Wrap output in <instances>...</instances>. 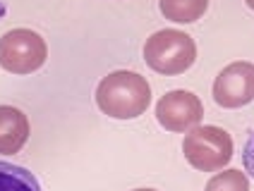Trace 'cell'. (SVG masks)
<instances>
[{"label": "cell", "mask_w": 254, "mask_h": 191, "mask_svg": "<svg viewBox=\"0 0 254 191\" xmlns=\"http://www.w3.org/2000/svg\"><path fill=\"white\" fill-rule=\"evenodd\" d=\"M151 103V86L146 77L129 69H118L103 77L96 86V105L113 120H137Z\"/></svg>", "instance_id": "1"}, {"label": "cell", "mask_w": 254, "mask_h": 191, "mask_svg": "<svg viewBox=\"0 0 254 191\" xmlns=\"http://www.w3.org/2000/svg\"><path fill=\"white\" fill-rule=\"evenodd\" d=\"M197 60V43L180 29H161L144 43V62L163 77L185 74Z\"/></svg>", "instance_id": "2"}, {"label": "cell", "mask_w": 254, "mask_h": 191, "mask_svg": "<svg viewBox=\"0 0 254 191\" xmlns=\"http://www.w3.org/2000/svg\"><path fill=\"white\" fill-rule=\"evenodd\" d=\"M183 153L199 172H221L233 160V139L216 124H197L185 132Z\"/></svg>", "instance_id": "3"}, {"label": "cell", "mask_w": 254, "mask_h": 191, "mask_svg": "<svg viewBox=\"0 0 254 191\" xmlns=\"http://www.w3.org/2000/svg\"><path fill=\"white\" fill-rule=\"evenodd\" d=\"M48 46L41 34L31 29H12L0 36V67L10 74H31L43 67Z\"/></svg>", "instance_id": "4"}, {"label": "cell", "mask_w": 254, "mask_h": 191, "mask_svg": "<svg viewBox=\"0 0 254 191\" xmlns=\"http://www.w3.org/2000/svg\"><path fill=\"white\" fill-rule=\"evenodd\" d=\"M156 120L166 132L185 134L192 127L201 124L204 120V105L199 100V96L185 89L168 91L158 98L156 103Z\"/></svg>", "instance_id": "5"}, {"label": "cell", "mask_w": 254, "mask_h": 191, "mask_svg": "<svg viewBox=\"0 0 254 191\" xmlns=\"http://www.w3.org/2000/svg\"><path fill=\"white\" fill-rule=\"evenodd\" d=\"M213 100L226 110L250 105L254 100V65L252 62H230L218 72L213 82Z\"/></svg>", "instance_id": "6"}, {"label": "cell", "mask_w": 254, "mask_h": 191, "mask_svg": "<svg viewBox=\"0 0 254 191\" xmlns=\"http://www.w3.org/2000/svg\"><path fill=\"white\" fill-rule=\"evenodd\" d=\"M29 141V120L19 108L0 105V153L14 155Z\"/></svg>", "instance_id": "7"}, {"label": "cell", "mask_w": 254, "mask_h": 191, "mask_svg": "<svg viewBox=\"0 0 254 191\" xmlns=\"http://www.w3.org/2000/svg\"><path fill=\"white\" fill-rule=\"evenodd\" d=\"M158 10L175 24H192L209 10V0H158Z\"/></svg>", "instance_id": "8"}, {"label": "cell", "mask_w": 254, "mask_h": 191, "mask_svg": "<svg viewBox=\"0 0 254 191\" xmlns=\"http://www.w3.org/2000/svg\"><path fill=\"white\" fill-rule=\"evenodd\" d=\"M0 191H43L39 179L27 167L0 160Z\"/></svg>", "instance_id": "9"}, {"label": "cell", "mask_w": 254, "mask_h": 191, "mask_svg": "<svg viewBox=\"0 0 254 191\" xmlns=\"http://www.w3.org/2000/svg\"><path fill=\"white\" fill-rule=\"evenodd\" d=\"M204 191H250V177L238 167H228V170L216 172L206 182Z\"/></svg>", "instance_id": "10"}, {"label": "cell", "mask_w": 254, "mask_h": 191, "mask_svg": "<svg viewBox=\"0 0 254 191\" xmlns=\"http://www.w3.org/2000/svg\"><path fill=\"white\" fill-rule=\"evenodd\" d=\"M242 167H245L247 177L254 179V129L250 132V139H247L245 150H242Z\"/></svg>", "instance_id": "11"}, {"label": "cell", "mask_w": 254, "mask_h": 191, "mask_svg": "<svg viewBox=\"0 0 254 191\" xmlns=\"http://www.w3.org/2000/svg\"><path fill=\"white\" fill-rule=\"evenodd\" d=\"M245 2H247V7H250V10H254V0H245Z\"/></svg>", "instance_id": "12"}, {"label": "cell", "mask_w": 254, "mask_h": 191, "mask_svg": "<svg viewBox=\"0 0 254 191\" xmlns=\"http://www.w3.org/2000/svg\"><path fill=\"white\" fill-rule=\"evenodd\" d=\"M132 191H156V189H132Z\"/></svg>", "instance_id": "13"}]
</instances>
